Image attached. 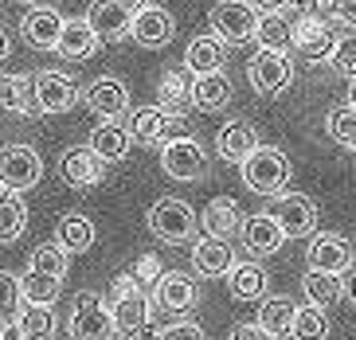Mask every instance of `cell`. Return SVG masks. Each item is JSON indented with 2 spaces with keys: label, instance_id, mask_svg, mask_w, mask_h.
Masks as SVG:
<instances>
[{
  "label": "cell",
  "instance_id": "1",
  "mask_svg": "<svg viewBox=\"0 0 356 340\" xmlns=\"http://www.w3.org/2000/svg\"><path fill=\"white\" fill-rule=\"evenodd\" d=\"M110 313H114V332L122 340L141 337V329L153 317V298L145 293V286L134 278V274H122L114 278V301H110Z\"/></svg>",
  "mask_w": 356,
  "mask_h": 340
},
{
  "label": "cell",
  "instance_id": "2",
  "mask_svg": "<svg viewBox=\"0 0 356 340\" xmlns=\"http://www.w3.org/2000/svg\"><path fill=\"white\" fill-rule=\"evenodd\" d=\"M239 172H243V184L251 188V192H259V196H282L286 184H290V176H293V165L282 149L262 145L259 153L247 156L239 165Z\"/></svg>",
  "mask_w": 356,
  "mask_h": 340
},
{
  "label": "cell",
  "instance_id": "3",
  "mask_svg": "<svg viewBox=\"0 0 356 340\" xmlns=\"http://www.w3.org/2000/svg\"><path fill=\"white\" fill-rule=\"evenodd\" d=\"M126 129L137 145H161V149H165L168 141L192 137V125L184 122L180 113L165 110V106H141V110H134Z\"/></svg>",
  "mask_w": 356,
  "mask_h": 340
},
{
  "label": "cell",
  "instance_id": "4",
  "mask_svg": "<svg viewBox=\"0 0 356 340\" xmlns=\"http://www.w3.org/2000/svg\"><path fill=\"white\" fill-rule=\"evenodd\" d=\"M149 231L161 238V243H168V247H180V243H192V235H196V227H200V216L192 211L184 200L177 196H161L157 204L149 207V216H145Z\"/></svg>",
  "mask_w": 356,
  "mask_h": 340
},
{
  "label": "cell",
  "instance_id": "5",
  "mask_svg": "<svg viewBox=\"0 0 356 340\" xmlns=\"http://www.w3.org/2000/svg\"><path fill=\"white\" fill-rule=\"evenodd\" d=\"M67 329H71V340H114V313L98 298L95 289H83L74 293L71 317H67Z\"/></svg>",
  "mask_w": 356,
  "mask_h": 340
},
{
  "label": "cell",
  "instance_id": "6",
  "mask_svg": "<svg viewBox=\"0 0 356 340\" xmlns=\"http://www.w3.org/2000/svg\"><path fill=\"white\" fill-rule=\"evenodd\" d=\"M208 20H211V35H220L231 47V43L254 40V31H259V8H254L251 0H220V4H211Z\"/></svg>",
  "mask_w": 356,
  "mask_h": 340
},
{
  "label": "cell",
  "instance_id": "7",
  "mask_svg": "<svg viewBox=\"0 0 356 340\" xmlns=\"http://www.w3.org/2000/svg\"><path fill=\"white\" fill-rule=\"evenodd\" d=\"M43 180V161L32 145H8L0 149V188L4 192H28Z\"/></svg>",
  "mask_w": 356,
  "mask_h": 340
},
{
  "label": "cell",
  "instance_id": "8",
  "mask_svg": "<svg viewBox=\"0 0 356 340\" xmlns=\"http://www.w3.org/2000/svg\"><path fill=\"white\" fill-rule=\"evenodd\" d=\"M247 79L262 98H278L293 83V63L282 51H254V59L247 63Z\"/></svg>",
  "mask_w": 356,
  "mask_h": 340
},
{
  "label": "cell",
  "instance_id": "9",
  "mask_svg": "<svg viewBox=\"0 0 356 340\" xmlns=\"http://www.w3.org/2000/svg\"><path fill=\"white\" fill-rule=\"evenodd\" d=\"M161 168L172 180L192 184V180H204L208 176V153H204V145L196 137H180V141H168L161 149Z\"/></svg>",
  "mask_w": 356,
  "mask_h": 340
},
{
  "label": "cell",
  "instance_id": "10",
  "mask_svg": "<svg viewBox=\"0 0 356 340\" xmlns=\"http://www.w3.org/2000/svg\"><path fill=\"white\" fill-rule=\"evenodd\" d=\"M141 8V0H95L86 8V20L98 31L102 43H114L122 35H129V24H134V12Z\"/></svg>",
  "mask_w": 356,
  "mask_h": 340
},
{
  "label": "cell",
  "instance_id": "11",
  "mask_svg": "<svg viewBox=\"0 0 356 340\" xmlns=\"http://www.w3.org/2000/svg\"><path fill=\"white\" fill-rule=\"evenodd\" d=\"M172 35H177V20H172V12L161 8V4H141V8L134 12V24H129V40L137 43V47H165V43H172Z\"/></svg>",
  "mask_w": 356,
  "mask_h": 340
},
{
  "label": "cell",
  "instance_id": "12",
  "mask_svg": "<svg viewBox=\"0 0 356 340\" xmlns=\"http://www.w3.org/2000/svg\"><path fill=\"white\" fill-rule=\"evenodd\" d=\"M270 216L282 223L286 238H302V235H314L317 231V204L305 192H282V196H274Z\"/></svg>",
  "mask_w": 356,
  "mask_h": 340
},
{
  "label": "cell",
  "instance_id": "13",
  "mask_svg": "<svg viewBox=\"0 0 356 340\" xmlns=\"http://www.w3.org/2000/svg\"><path fill=\"white\" fill-rule=\"evenodd\" d=\"M305 266L325 270V274H345L353 266V243L329 235V231H317V235H309V247H305Z\"/></svg>",
  "mask_w": 356,
  "mask_h": 340
},
{
  "label": "cell",
  "instance_id": "14",
  "mask_svg": "<svg viewBox=\"0 0 356 340\" xmlns=\"http://www.w3.org/2000/svg\"><path fill=\"white\" fill-rule=\"evenodd\" d=\"M59 176H63L67 188H79V192H86V188L102 184L106 176V161L90 149V145H74V149H67L63 156H59Z\"/></svg>",
  "mask_w": 356,
  "mask_h": 340
},
{
  "label": "cell",
  "instance_id": "15",
  "mask_svg": "<svg viewBox=\"0 0 356 340\" xmlns=\"http://www.w3.org/2000/svg\"><path fill=\"white\" fill-rule=\"evenodd\" d=\"M83 102L90 106V113H98L102 122H118L129 110V86L114 74H102L83 90Z\"/></svg>",
  "mask_w": 356,
  "mask_h": 340
},
{
  "label": "cell",
  "instance_id": "16",
  "mask_svg": "<svg viewBox=\"0 0 356 340\" xmlns=\"http://www.w3.org/2000/svg\"><path fill=\"white\" fill-rule=\"evenodd\" d=\"M63 12L51 8V4H32L28 16L20 24V35L32 43L35 51H55L59 47V35H63Z\"/></svg>",
  "mask_w": 356,
  "mask_h": 340
},
{
  "label": "cell",
  "instance_id": "17",
  "mask_svg": "<svg viewBox=\"0 0 356 340\" xmlns=\"http://www.w3.org/2000/svg\"><path fill=\"white\" fill-rule=\"evenodd\" d=\"M243 247L251 250V258H266V254H278L286 243V231L282 223L270 216V211H254V216L243 219Z\"/></svg>",
  "mask_w": 356,
  "mask_h": 340
},
{
  "label": "cell",
  "instance_id": "18",
  "mask_svg": "<svg viewBox=\"0 0 356 340\" xmlns=\"http://www.w3.org/2000/svg\"><path fill=\"white\" fill-rule=\"evenodd\" d=\"M235 262H239V258H235L227 238L204 235V238L192 243V270H196L200 278H227Z\"/></svg>",
  "mask_w": 356,
  "mask_h": 340
},
{
  "label": "cell",
  "instance_id": "19",
  "mask_svg": "<svg viewBox=\"0 0 356 340\" xmlns=\"http://www.w3.org/2000/svg\"><path fill=\"white\" fill-rule=\"evenodd\" d=\"M254 43H259V51H282L286 55L290 47H298V16H290V8L262 12Z\"/></svg>",
  "mask_w": 356,
  "mask_h": 340
},
{
  "label": "cell",
  "instance_id": "20",
  "mask_svg": "<svg viewBox=\"0 0 356 340\" xmlns=\"http://www.w3.org/2000/svg\"><path fill=\"white\" fill-rule=\"evenodd\" d=\"M35 98L43 113H67L79 102V83L63 71H40L35 74Z\"/></svg>",
  "mask_w": 356,
  "mask_h": 340
},
{
  "label": "cell",
  "instance_id": "21",
  "mask_svg": "<svg viewBox=\"0 0 356 340\" xmlns=\"http://www.w3.org/2000/svg\"><path fill=\"white\" fill-rule=\"evenodd\" d=\"M337 43H341V35L333 31V24L317 20V16H298V51L309 63H329Z\"/></svg>",
  "mask_w": 356,
  "mask_h": 340
},
{
  "label": "cell",
  "instance_id": "22",
  "mask_svg": "<svg viewBox=\"0 0 356 340\" xmlns=\"http://www.w3.org/2000/svg\"><path fill=\"white\" fill-rule=\"evenodd\" d=\"M262 149L259 141V129H254L251 122H243V118H235V122H227L216 133V153L227 161V165H243L247 156H254Z\"/></svg>",
  "mask_w": 356,
  "mask_h": 340
},
{
  "label": "cell",
  "instance_id": "23",
  "mask_svg": "<svg viewBox=\"0 0 356 340\" xmlns=\"http://www.w3.org/2000/svg\"><path fill=\"white\" fill-rule=\"evenodd\" d=\"M153 305L165 313H188L200 301V286L188 278V274H161V282L153 286Z\"/></svg>",
  "mask_w": 356,
  "mask_h": 340
},
{
  "label": "cell",
  "instance_id": "24",
  "mask_svg": "<svg viewBox=\"0 0 356 340\" xmlns=\"http://www.w3.org/2000/svg\"><path fill=\"white\" fill-rule=\"evenodd\" d=\"M0 110L20 113V118L43 113L35 98V74H0Z\"/></svg>",
  "mask_w": 356,
  "mask_h": 340
},
{
  "label": "cell",
  "instance_id": "25",
  "mask_svg": "<svg viewBox=\"0 0 356 340\" xmlns=\"http://www.w3.org/2000/svg\"><path fill=\"white\" fill-rule=\"evenodd\" d=\"M227 286H231V298L235 301H262L270 293V274H266V266H259L254 258H247V262H235V266H231Z\"/></svg>",
  "mask_w": 356,
  "mask_h": 340
},
{
  "label": "cell",
  "instance_id": "26",
  "mask_svg": "<svg viewBox=\"0 0 356 340\" xmlns=\"http://www.w3.org/2000/svg\"><path fill=\"white\" fill-rule=\"evenodd\" d=\"M227 63V43L220 35H196L184 47V71L188 74H216Z\"/></svg>",
  "mask_w": 356,
  "mask_h": 340
},
{
  "label": "cell",
  "instance_id": "27",
  "mask_svg": "<svg viewBox=\"0 0 356 340\" xmlns=\"http://www.w3.org/2000/svg\"><path fill=\"white\" fill-rule=\"evenodd\" d=\"M243 211L239 204L231 196H216L208 207H204V216H200V227H204V235H216V238H227V235H239L243 231Z\"/></svg>",
  "mask_w": 356,
  "mask_h": 340
},
{
  "label": "cell",
  "instance_id": "28",
  "mask_svg": "<svg viewBox=\"0 0 356 340\" xmlns=\"http://www.w3.org/2000/svg\"><path fill=\"white\" fill-rule=\"evenodd\" d=\"M98 31L90 28V20H67L63 24V35H59V47L55 51L63 55V59H71V63H83V59H90V55L98 51Z\"/></svg>",
  "mask_w": 356,
  "mask_h": 340
},
{
  "label": "cell",
  "instance_id": "29",
  "mask_svg": "<svg viewBox=\"0 0 356 340\" xmlns=\"http://www.w3.org/2000/svg\"><path fill=\"white\" fill-rule=\"evenodd\" d=\"M231 79L223 71H216V74H196L192 79V106L196 110H204V113H220L223 106L231 102Z\"/></svg>",
  "mask_w": 356,
  "mask_h": 340
},
{
  "label": "cell",
  "instance_id": "30",
  "mask_svg": "<svg viewBox=\"0 0 356 340\" xmlns=\"http://www.w3.org/2000/svg\"><path fill=\"white\" fill-rule=\"evenodd\" d=\"M95 223L86 216H79V211H67L63 219H59V227H55V243L67 250V254H86V250L95 247Z\"/></svg>",
  "mask_w": 356,
  "mask_h": 340
},
{
  "label": "cell",
  "instance_id": "31",
  "mask_svg": "<svg viewBox=\"0 0 356 340\" xmlns=\"http://www.w3.org/2000/svg\"><path fill=\"white\" fill-rule=\"evenodd\" d=\"M129 145H134V137H129V129H126L122 122H102L95 133H90V149L102 156L106 165L126 161V156H129Z\"/></svg>",
  "mask_w": 356,
  "mask_h": 340
},
{
  "label": "cell",
  "instance_id": "32",
  "mask_svg": "<svg viewBox=\"0 0 356 340\" xmlns=\"http://www.w3.org/2000/svg\"><path fill=\"white\" fill-rule=\"evenodd\" d=\"M302 298L309 301V305H321V309H329L333 301L345 298V274L305 270V278H302Z\"/></svg>",
  "mask_w": 356,
  "mask_h": 340
},
{
  "label": "cell",
  "instance_id": "33",
  "mask_svg": "<svg viewBox=\"0 0 356 340\" xmlns=\"http://www.w3.org/2000/svg\"><path fill=\"white\" fill-rule=\"evenodd\" d=\"M293 317H298V305H293V298H286V293H266V298L259 301V325L270 337H286V332L293 329Z\"/></svg>",
  "mask_w": 356,
  "mask_h": 340
},
{
  "label": "cell",
  "instance_id": "34",
  "mask_svg": "<svg viewBox=\"0 0 356 340\" xmlns=\"http://www.w3.org/2000/svg\"><path fill=\"white\" fill-rule=\"evenodd\" d=\"M157 106H165V110L180 113L184 106H192V74L188 71H180V67H172V71L161 74V83H157Z\"/></svg>",
  "mask_w": 356,
  "mask_h": 340
},
{
  "label": "cell",
  "instance_id": "35",
  "mask_svg": "<svg viewBox=\"0 0 356 340\" xmlns=\"http://www.w3.org/2000/svg\"><path fill=\"white\" fill-rule=\"evenodd\" d=\"M24 227H28V204H24V196L20 192H4L0 196V243L20 238Z\"/></svg>",
  "mask_w": 356,
  "mask_h": 340
},
{
  "label": "cell",
  "instance_id": "36",
  "mask_svg": "<svg viewBox=\"0 0 356 340\" xmlns=\"http://www.w3.org/2000/svg\"><path fill=\"white\" fill-rule=\"evenodd\" d=\"M59 286H63V278H51V274L32 270V266L20 274V289H24V301L28 305H51L59 298Z\"/></svg>",
  "mask_w": 356,
  "mask_h": 340
},
{
  "label": "cell",
  "instance_id": "37",
  "mask_svg": "<svg viewBox=\"0 0 356 340\" xmlns=\"http://www.w3.org/2000/svg\"><path fill=\"white\" fill-rule=\"evenodd\" d=\"M293 340H329V313L321 305H298V317H293Z\"/></svg>",
  "mask_w": 356,
  "mask_h": 340
},
{
  "label": "cell",
  "instance_id": "38",
  "mask_svg": "<svg viewBox=\"0 0 356 340\" xmlns=\"http://www.w3.org/2000/svg\"><path fill=\"white\" fill-rule=\"evenodd\" d=\"M16 329H20L24 340H51L55 337V313H51V305H24Z\"/></svg>",
  "mask_w": 356,
  "mask_h": 340
},
{
  "label": "cell",
  "instance_id": "39",
  "mask_svg": "<svg viewBox=\"0 0 356 340\" xmlns=\"http://www.w3.org/2000/svg\"><path fill=\"white\" fill-rule=\"evenodd\" d=\"M325 129L341 149L356 153V106H333L329 118H325Z\"/></svg>",
  "mask_w": 356,
  "mask_h": 340
},
{
  "label": "cell",
  "instance_id": "40",
  "mask_svg": "<svg viewBox=\"0 0 356 340\" xmlns=\"http://www.w3.org/2000/svg\"><path fill=\"white\" fill-rule=\"evenodd\" d=\"M24 289H20V278L16 274H8V270H0V321L4 325H16L24 313Z\"/></svg>",
  "mask_w": 356,
  "mask_h": 340
},
{
  "label": "cell",
  "instance_id": "41",
  "mask_svg": "<svg viewBox=\"0 0 356 340\" xmlns=\"http://www.w3.org/2000/svg\"><path fill=\"white\" fill-rule=\"evenodd\" d=\"M28 266L32 270H43V274H51V278H67V250L59 243H40L28 258Z\"/></svg>",
  "mask_w": 356,
  "mask_h": 340
},
{
  "label": "cell",
  "instance_id": "42",
  "mask_svg": "<svg viewBox=\"0 0 356 340\" xmlns=\"http://www.w3.org/2000/svg\"><path fill=\"white\" fill-rule=\"evenodd\" d=\"M329 67H333L341 79H356V35H345V40L337 43L333 59H329Z\"/></svg>",
  "mask_w": 356,
  "mask_h": 340
},
{
  "label": "cell",
  "instance_id": "43",
  "mask_svg": "<svg viewBox=\"0 0 356 340\" xmlns=\"http://www.w3.org/2000/svg\"><path fill=\"white\" fill-rule=\"evenodd\" d=\"M325 16L333 24H341V28L356 31V0H325Z\"/></svg>",
  "mask_w": 356,
  "mask_h": 340
},
{
  "label": "cell",
  "instance_id": "44",
  "mask_svg": "<svg viewBox=\"0 0 356 340\" xmlns=\"http://www.w3.org/2000/svg\"><path fill=\"white\" fill-rule=\"evenodd\" d=\"M157 340H208V332L200 329L196 321H172V325L161 329Z\"/></svg>",
  "mask_w": 356,
  "mask_h": 340
},
{
  "label": "cell",
  "instance_id": "45",
  "mask_svg": "<svg viewBox=\"0 0 356 340\" xmlns=\"http://www.w3.org/2000/svg\"><path fill=\"white\" fill-rule=\"evenodd\" d=\"M134 278L141 282V286H157L161 282V258L157 254H141L134 266Z\"/></svg>",
  "mask_w": 356,
  "mask_h": 340
},
{
  "label": "cell",
  "instance_id": "46",
  "mask_svg": "<svg viewBox=\"0 0 356 340\" xmlns=\"http://www.w3.org/2000/svg\"><path fill=\"white\" fill-rule=\"evenodd\" d=\"M227 340H274V337L262 329L259 321H243V325H235V329H231Z\"/></svg>",
  "mask_w": 356,
  "mask_h": 340
},
{
  "label": "cell",
  "instance_id": "47",
  "mask_svg": "<svg viewBox=\"0 0 356 340\" xmlns=\"http://www.w3.org/2000/svg\"><path fill=\"white\" fill-rule=\"evenodd\" d=\"M286 8H290L293 16H314V12L325 8V0H286Z\"/></svg>",
  "mask_w": 356,
  "mask_h": 340
},
{
  "label": "cell",
  "instance_id": "48",
  "mask_svg": "<svg viewBox=\"0 0 356 340\" xmlns=\"http://www.w3.org/2000/svg\"><path fill=\"white\" fill-rule=\"evenodd\" d=\"M259 12H278V8H286V0H251Z\"/></svg>",
  "mask_w": 356,
  "mask_h": 340
},
{
  "label": "cell",
  "instance_id": "49",
  "mask_svg": "<svg viewBox=\"0 0 356 340\" xmlns=\"http://www.w3.org/2000/svg\"><path fill=\"white\" fill-rule=\"evenodd\" d=\"M8 51H12V35L8 31H0V59H8Z\"/></svg>",
  "mask_w": 356,
  "mask_h": 340
},
{
  "label": "cell",
  "instance_id": "50",
  "mask_svg": "<svg viewBox=\"0 0 356 340\" xmlns=\"http://www.w3.org/2000/svg\"><path fill=\"white\" fill-rule=\"evenodd\" d=\"M0 340H24V337H20V329H16V325H8V329L0 332Z\"/></svg>",
  "mask_w": 356,
  "mask_h": 340
},
{
  "label": "cell",
  "instance_id": "51",
  "mask_svg": "<svg viewBox=\"0 0 356 340\" xmlns=\"http://www.w3.org/2000/svg\"><path fill=\"white\" fill-rule=\"evenodd\" d=\"M348 106H356V79H353V86H348Z\"/></svg>",
  "mask_w": 356,
  "mask_h": 340
},
{
  "label": "cell",
  "instance_id": "52",
  "mask_svg": "<svg viewBox=\"0 0 356 340\" xmlns=\"http://www.w3.org/2000/svg\"><path fill=\"white\" fill-rule=\"evenodd\" d=\"M348 293H353V305H356V278H353V286H348Z\"/></svg>",
  "mask_w": 356,
  "mask_h": 340
},
{
  "label": "cell",
  "instance_id": "53",
  "mask_svg": "<svg viewBox=\"0 0 356 340\" xmlns=\"http://www.w3.org/2000/svg\"><path fill=\"white\" fill-rule=\"evenodd\" d=\"M24 4H43V0H24Z\"/></svg>",
  "mask_w": 356,
  "mask_h": 340
},
{
  "label": "cell",
  "instance_id": "54",
  "mask_svg": "<svg viewBox=\"0 0 356 340\" xmlns=\"http://www.w3.org/2000/svg\"><path fill=\"white\" fill-rule=\"evenodd\" d=\"M4 329H8V325H4V321H0V332H4Z\"/></svg>",
  "mask_w": 356,
  "mask_h": 340
},
{
  "label": "cell",
  "instance_id": "55",
  "mask_svg": "<svg viewBox=\"0 0 356 340\" xmlns=\"http://www.w3.org/2000/svg\"><path fill=\"white\" fill-rule=\"evenodd\" d=\"M0 196H4V188H0Z\"/></svg>",
  "mask_w": 356,
  "mask_h": 340
},
{
  "label": "cell",
  "instance_id": "56",
  "mask_svg": "<svg viewBox=\"0 0 356 340\" xmlns=\"http://www.w3.org/2000/svg\"><path fill=\"white\" fill-rule=\"evenodd\" d=\"M141 4H149V0H141Z\"/></svg>",
  "mask_w": 356,
  "mask_h": 340
}]
</instances>
